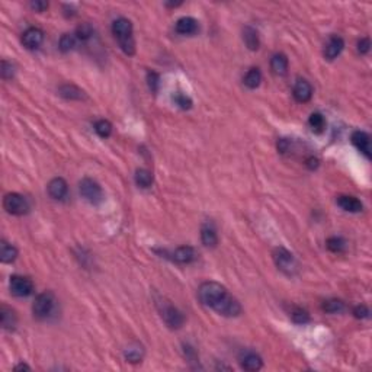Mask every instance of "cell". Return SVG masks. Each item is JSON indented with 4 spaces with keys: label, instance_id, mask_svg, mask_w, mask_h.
Returning a JSON list of instances; mask_svg holds the SVG:
<instances>
[{
    "label": "cell",
    "instance_id": "cell-41",
    "mask_svg": "<svg viewBox=\"0 0 372 372\" xmlns=\"http://www.w3.org/2000/svg\"><path fill=\"white\" fill-rule=\"evenodd\" d=\"M308 166L311 168V169H314V168H317L319 166V160L317 159H308Z\"/></svg>",
    "mask_w": 372,
    "mask_h": 372
},
{
    "label": "cell",
    "instance_id": "cell-22",
    "mask_svg": "<svg viewBox=\"0 0 372 372\" xmlns=\"http://www.w3.org/2000/svg\"><path fill=\"white\" fill-rule=\"evenodd\" d=\"M60 95L66 99H71V101H80L85 98V93L82 89H79L74 85H64L60 87Z\"/></svg>",
    "mask_w": 372,
    "mask_h": 372
},
{
    "label": "cell",
    "instance_id": "cell-32",
    "mask_svg": "<svg viewBox=\"0 0 372 372\" xmlns=\"http://www.w3.org/2000/svg\"><path fill=\"white\" fill-rule=\"evenodd\" d=\"M92 35H93V28H92L89 23H82V25H79L77 29H76V36H77L79 39H82V41L89 39Z\"/></svg>",
    "mask_w": 372,
    "mask_h": 372
},
{
    "label": "cell",
    "instance_id": "cell-38",
    "mask_svg": "<svg viewBox=\"0 0 372 372\" xmlns=\"http://www.w3.org/2000/svg\"><path fill=\"white\" fill-rule=\"evenodd\" d=\"M370 50H371V41H370V38H362L358 42V51L361 54H367Z\"/></svg>",
    "mask_w": 372,
    "mask_h": 372
},
{
    "label": "cell",
    "instance_id": "cell-11",
    "mask_svg": "<svg viewBox=\"0 0 372 372\" xmlns=\"http://www.w3.org/2000/svg\"><path fill=\"white\" fill-rule=\"evenodd\" d=\"M175 29H176L178 34L181 35H193L198 32L199 25H198V20L195 17L184 16L176 22Z\"/></svg>",
    "mask_w": 372,
    "mask_h": 372
},
{
    "label": "cell",
    "instance_id": "cell-12",
    "mask_svg": "<svg viewBox=\"0 0 372 372\" xmlns=\"http://www.w3.org/2000/svg\"><path fill=\"white\" fill-rule=\"evenodd\" d=\"M352 143L361 153H364L368 159H371V140L364 131H355L352 134Z\"/></svg>",
    "mask_w": 372,
    "mask_h": 372
},
{
    "label": "cell",
    "instance_id": "cell-29",
    "mask_svg": "<svg viewBox=\"0 0 372 372\" xmlns=\"http://www.w3.org/2000/svg\"><path fill=\"white\" fill-rule=\"evenodd\" d=\"M327 249L333 253H340L346 249V241L342 237H330L327 240Z\"/></svg>",
    "mask_w": 372,
    "mask_h": 372
},
{
    "label": "cell",
    "instance_id": "cell-7",
    "mask_svg": "<svg viewBox=\"0 0 372 372\" xmlns=\"http://www.w3.org/2000/svg\"><path fill=\"white\" fill-rule=\"evenodd\" d=\"M10 291L13 295L16 297H28L32 294L34 291V282L26 278V276H19V275H15L10 278Z\"/></svg>",
    "mask_w": 372,
    "mask_h": 372
},
{
    "label": "cell",
    "instance_id": "cell-13",
    "mask_svg": "<svg viewBox=\"0 0 372 372\" xmlns=\"http://www.w3.org/2000/svg\"><path fill=\"white\" fill-rule=\"evenodd\" d=\"M311 96H313L311 85L307 80H303V79L297 80V83L294 86V98H295V101L305 103V102L311 99Z\"/></svg>",
    "mask_w": 372,
    "mask_h": 372
},
{
    "label": "cell",
    "instance_id": "cell-10",
    "mask_svg": "<svg viewBox=\"0 0 372 372\" xmlns=\"http://www.w3.org/2000/svg\"><path fill=\"white\" fill-rule=\"evenodd\" d=\"M67 182L63 178H54L48 184V193H50L52 199H57V201L64 199L66 195H67Z\"/></svg>",
    "mask_w": 372,
    "mask_h": 372
},
{
    "label": "cell",
    "instance_id": "cell-27",
    "mask_svg": "<svg viewBox=\"0 0 372 372\" xmlns=\"http://www.w3.org/2000/svg\"><path fill=\"white\" fill-rule=\"evenodd\" d=\"M308 124H310V127H311V130L314 133L320 134L324 130V127H326V119H324L322 114H313L308 119Z\"/></svg>",
    "mask_w": 372,
    "mask_h": 372
},
{
    "label": "cell",
    "instance_id": "cell-26",
    "mask_svg": "<svg viewBox=\"0 0 372 372\" xmlns=\"http://www.w3.org/2000/svg\"><path fill=\"white\" fill-rule=\"evenodd\" d=\"M95 131L96 134L102 138H108L112 133V124L106 119H99L96 124H95Z\"/></svg>",
    "mask_w": 372,
    "mask_h": 372
},
{
    "label": "cell",
    "instance_id": "cell-23",
    "mask_svg": "<svg viewBox=\"0 0 372 372\" xmlns=\"http://www.w3.org/2000/svg\"><path fill=\"white\" fill-rule=\"evenodd\" d=\"M17 257V250L15 246L6 243V241H1L0 244V259L3 263H12L15 259Z\"/></svg>",
    "mask_w": 372,
    "mask_h": 372
},
{
    "label": "cell",
    "instance_id": "cell-17",
    "mask_svg": "<svg viewBox=\"0 0 372 372\" xmlns=\"http://www.w3.org/2000/svg\"><path fill=\"white\" fill-rule=\"evenodd\" d=\"M338 205L348 212H361L364 205L362 202L355 198V196H349V195H340L338 198Z\"/></svg>",
    "mask_w": 372,
    "mask_h": 372
},
{
    "label": "cell",
    "instance_id": "cell-39",
    "mask_svg": "<svg viewBox=\"0 0 372 372\" xmlns=\"http://www.w3.org/2000/svg\"><path fill=\"white\" fill-rule=\"evenodd\" d=\"M31 7L34 9L35 12H44V10L48 7V3H47V1H39V0H36V1H32V3H31Z\"/></svg>",
    "mask_w": 372,
    "mask_h": 372
},
{
    "label": "cell",
    "instance_id": "cell-33",
    "mask_svg": "<svg viewBox=\"0 0 372 372\" xmlns=\"http://www.w3.org/2000/svg\"><path fill=\"white\" fill-rule=\"evenodd\" d=\"M291 317H292V320L295 323H298V324H305V323L310 322V316H308V313L303 310V308H295L292 313H291Z\"/></svg>",
    "mask_w": 372,
    "mask_h": 372
},
{
    "label": "cell",
    "instance_id": "cell-14",
    "mask_svg": "<svg viewBox=\"0 0 372 372\" xmlns=\"http://www.w3.org/2000/svg\"><path fill=\"white\" fill-rule=\"evenodd\" d=\"M196 259V252L190 246H181L172 253V260L176 263H190Z\"/></svg>",
    "mask_w": 372,
    "mask_h": 372
},
{
    "label": "cell",
    "instance_id": "cell-4",
    "mask_svg": "<svg viewBox=\"0 0 372 372\" xmlns=\"http://www.w3.org/2000/svg\"><path fill=\"white\" fill-rule=\"evenodd\" d=\"M273 260L276 266L279 268V271H282L289 276L297 272V262H295L294 254L288 252L284 247H276L273 250Z\"/></svg>",
    "mask_w": 372,
    "mask_h": 372
},
{
    "label": "cell",
    "instance_id": "cell-40",
    "mask_svg": "<svg viewBox=\"0 0 372 372\" xmlns=\"http://www.w3.org/2000/svg\"><path fill=\"white\" fill-rule=\"evenodd\" d=\"M31 368L26 365V364H19V365H16L15 367V371H29Z\"/></svg>",
    "mask_w": 372,
    "mask_h": 372
},
{
    "label": "cell",
    "instance_id": "cell-8",
    "mask_svg": "<svg viewBox=\"0 0 372 372\" xmlns=\"http://www.w3.org/2000/svg\"><path fill=\"white\" fill-rule=\"evenodd\" d=\"M112 34L115 35L118 42H122L125 39L133 38V23H131V20H128L125 17H119L117 20H114Z\"/></svg>",
    "mask_w": 372,
    "mask_h": 372
},
{
    "label": "cell",
    "instance_id": "cell-5",
    "mask_svg": "<svg viewBox=\"0 0 372 372\" xmlns=\"http://www.w3.org/2000/svg\"><path fill=\"white\" fill-rule=\"evenodd\" d=\"M79 190H80V195H82L89 203L96 205V203L102 202V199H103L102 187L99 186V184L95 182L93 179H89V178L83 179V181L80 182V185H79Z\"/></svg>",
    "mask_w": 372,
    "mask_h": 372
},
{
    "label": "cell",
    "instance_id": "cell-18",
    "mask_svg": "<svg viewBox=\"0 0 372 372\" xmlns=\"http://www.w3.org/2000/svg\"><path fill=\"white\" fill-rule=\"evenodd\" d=\"M201 240L206 247H215L218 243V236H217V230L214 227V224L206 222L203 224L201 228Z\"/></svg>",
    "mask_w": 372,
    "mask_h": 372
},
{
    "label": "cell",
    "instance_id": "cell-30",
    "mask_svg": "<svg viewBox=\"0 0 372 372\" xmlns=\"http://www.w3.org/2000/svg\"><path fill=\"white\" fill-rule=\"evenodd\" d=\"M323 310L326 313H330V314H336V313H340L345 310V303L340 301V300H327L324 301L323 304Z\"/></svg>",
    "mask_w": 372,
    "mask_h": 372
},
{
    "label": "cell",
    "instance_id": "cell-25",
    "mask_svg": "<svg viewBox=\"0 0 372 372\" xmlns=\"http://www.w3.org/2000/svg\"><path fill=\"white\" fill-rule=\"evenodd\" d=\"M136 184L143 189H147L153 185L152 172L147 169H138L136 172Z\"/></svg>",
    "mask_w": 372,
    "mask_h": 372
},
{
    "label": "cell",
    "instance_id": "cell-3",
    "mask_svg": "<svg viewBox=\"0 0 372 372\" xmlns=\"http://www.w3.org/2000/svg\"><path fill=\"white\" fill-rule=\"evenodd\" d=\"M3 206L4 209L12 214V215H23L29 211V202L28 199L16 192L7 193L3 199Z\"/></svg>",
    "mask_w": 372,
    "mask_h": 372
},
{
    "label": "cell",
    "instance_id": "cell-21",
    "mask_svg": "<svg viewBox=\"0 0 372 372\" xmlns=\"http://www.w3.org/2000/svg\"><path fill=\"white\" fill-rule=\"evenodd\" d=\"M243 39H244V44L247 45L249 50L256 51L259 48V45H260L257 31L253 29L252 26H246L244 28V31H243Z\"/></svg>",
    "mask_w": 372,
    "mask_h": 372
},
{
    "label": "cell",
    "instance_id": "cell-2",
    "mask_svg": "<svg viewBox=\"0 0 372 372\" xmlns=\"http://www.w3.org/2000/svg\"><path fill=\"white\" fill-rule=\"evenodd\" d=\"M55 297L50 291L41 292L36 298H35L34 304H32V313L36 319L44 320L47 317H50L51 314L55 310Z\"/></svg>",
    "mask_w": 372,
    "mask_h": 372
},
{
    "label": "cell",
    "instance_id": "cell-36",
    "mask_svg": "<svg viewBox=\"0 0 372 372\" xmlns=\"http://www.w3.org/2000/svg\"><path fill=\"white\" fill-rule=\"evenodd\" d=\"M13 74H15V67H13V64L9 63V61H6V60H3V61H1V77H3L4 80H9V79L13 77Z\"/></svg>",
    "mask_w": 372,
    "mask_h": 372
},
{
    "label": "cell",
    "instance_id": "cell-35",
    "mask_svg": "<svg viewBox=\"0 0 372 372\" xmlns=\"http://www.w3.org/2000/svg\"><path fill=\"white\" fill-rule=\"evenodd\" d=\"M147 83H149L150 90L156 93L160 87V76L156 71H149L147 73Z\"/></svg>",
    "mask_w": 372,
    "mask_h": 372
},
{
    "label": "cell",
    "instance_id": "cell-37",
    "mask_svg": "<svg viewBox=\"0 0 372 372\" xmlns=\"http://www.w3.org/2000/svg\"><path fill=\"white\" fill-rule=\"evenodd\" d=\"M354 314H355L356 319H368L370 317V310L367 305H358L354 310Z\"/></svg>",
    "mask_w": 372,
    "mask_h": 372
},
{
    "label": "cell",
    "instance_id": "cell-31",
    "mask_svg": "<svg viewBox=\"0 0 372 372\" xmlns=\"http://www.w3.org/2000/svg\"><path fill=\"white\" fill-rule=\"evenodd\" d=\"M173 101L175 103L179 106V108H182V109H190L192 108V99L185 95V93H182V92H176L175 95H173Z\"/></svg>",
    "mask_w": 372,
    "mask_h": 372
},
{
    "label": "cell",
    "instance_id": "cell-19",
    "mask_svg": "<svg viewBox=\"0 0 372 372\" xmlns=\"http://www.w3.org/2000/svg\"><path fill=\"white\" fill-rule=\"evenodd\" d=\"M0 322H1V327L6 329V330H13L16 327L17 324V319L15 311L6 305H1V310H0Z\"/></svg>",
    "mask_w": 372,
    "mask_h": 372
},
{
    "label": "cell",
    "instance_id": "cell-34",
    "mask_svg": "<svg viewBox=\"0 0 372 372\" xmlns=\"http://www.w3.org/2000/svg\"><path fill=\"white\" fill-rule=\"evenodd\" d=\"M125 358L128 362L131 364H137V362H141V358H143V351L140 348H131L125 352Z\"/></svg>",
    "mask_w": 372,
    "mask_h": 372
},
{
    "label": "cell",
    "instance_id": "cell-24",
    "mask_svg": "<svg viewBox=\"0 0 372 372\" xmlns=\"http://www.w3.org/2000/svg\"><path fill=\"white\" fill-rule=\"evenodd\" d=\"M262 82V73L259 68H250L244 76V85L249 89H256Z\"/></svg>",
    "mask_w": 372,
    "mask_h": 372
},
{
    "label": "cell",
    "instance_id": "cell-15",
    "mask_svg": "<svg viewBox=\"0 0 372 372\" xmlns=\"http://www.w3.org/2000/svg\"><path fill=\"white\" fill-rule=\"evenodd\" d=\"M240 364L241 368L246 371H259L263 367V361L259 355H256L253 352H246L240 358Z\"/></svg>",
    "mask_w": 372,
    "mask_h": 372
},
{
    "label": "cell",
    "instance_id": "cell-28",
    "mask_svg": "<svg viewBox=\"0 0 372 372\" xmlns=\"http://www.w3.org/2000/svg\"><path fill=\"white\" fill-rule=\"evenodd\" d=\"M76 35L73 34H64L61 38H60V42H58V47L63 52H68L70 50H73L76 47Z\"/></svg>",
    "mask_w": 372,
    "mask_h": 372
},
{
    "label": "cell",
    "instance_id": "cell-20",
    "mask_svg": "<svg viewBox=\"0 0 372 372\" xmlns=\"http://www.w3.org/2000/svg\"><path fill=\"white\" fill-rule=\"evenodd\" d=\"M272 71L278 76H285L288 73V58L285 54H275L271 60Z\"/></svg>",
    "mask_w": 372,
    "mask_h": 372
},
{
    "label": "cell",
    "instance_id": "cell-9",
    "mask_svg": "<svg viewBox=\"0 0 372 372\" xmlns=\"http://www.w3.org/2000/svg\"><path fill=\"white\" fill-rule=\"evenodd\" d=\"M44 41V32L39 28H29L22 35V44L28 50L38 48Z\"/></svg>",
    "mask_w": 372,
    "mask_h": 372
},
{
    "label": "cell",
    "instance_id": "cell-16",
    "mask_svg": "<svg viewBox=\"0 0 372 372\" xmlns=\"http://www.w3.org/2000/svg\"><path fill=\"white\" fill-rule=\"evenodd\" d=\"M343 48H345V41H343L340 36H338V35H333V36L329 39L327 45H326L324 55H326L327 60H335L339 54L343 51Z\"/></svg>",
    "mask_w": 372,
    "mask_h": 372
},
{
    "label": "cell",
    "instance_id": "cell-6",
    "mask_svg": "<svg viewBox=\"0 0 372 372\" xmlns=\"http://www.w3.org/2000/svg\"><path fill=\"white\" fill-rule=\"evenodd\" d=\"M160 305V313L165 323L169 326L170 329H181L185 323L184 314L169 303H159Z\"/></svg>",
    "mask_w": 372,
    "mask_h": 372
},
{
    "label": "cell",
    "instance_id": "cell-1",
    "mask_svg": "<svg viewBox=\"0 0 372 372\" xmlns=\"http://www.w3.org/2000/svg\"><path fill=\"white\" fill-rule=\"evenodd\" d=\"M199 300L203 305L212 308L221 316L237 317L241 313V305L234 297H231L227 289L218 282H203L198 291Z\"/></svg>",
    "mask_w": 372,
    "mask_h": 372
}]
</instances>
